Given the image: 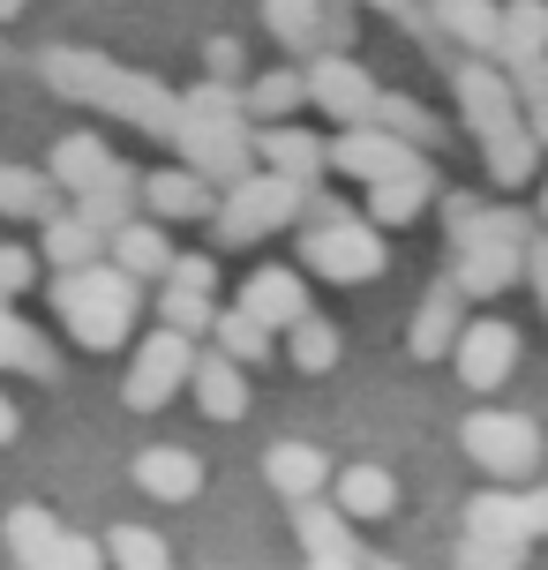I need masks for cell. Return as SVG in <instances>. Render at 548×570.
I'll list each match as a JSON object with an SVG mask.
<instances>
[{
	"label": "cell",
	"instance_id": "6da1fadb",
	"mask_svg": "<svg viewBox=\"0 0 548 570\" xmlns=\"http://www.w3.org/2000/svg\"><path fill=\"white\" fill-rule=\"evenodd\" d=\"M38 76H46V90L76 98V106H98V114L128 120V128H144V136H158V142H174L180 120H188V106H180L166 83H150V76H136V68H120V60H106V53H84V46L38 53Z\"/></svg>",
	"mask_w": 548,
	"mask_h": 570
},
{
	"label": "cell",
	"instance_id": "7a4b0ae2",
	"mask_svg": "<svg viewBox=\"0 0 548 570\" xmlns=\"http://www.w3.org/2000/svg\"><path fill=\"white\" fill-rule=\"evenodd\" d=\"M526 240H534V226L519 210H503V203L481 210V203L451 196V248H459L451 278L466 285V301H503L526 278Z\"/></svg>",
	"mask_w": 548,
	"mask_h": 570
},
{
	"label": "cell",
	"instance_id": "3957f363",
	"mask_svg": "<svg viewBox=\"0 0 548 570\" xmlns=\"http://www.w3.org/2000/svg\"><path fill=\"white\" fill-rule=\"evenodd\" d=\"M53 308H60V323H68V338H76V345L114 353V345H128L136 315H144V278L120 271L114 256L76 263V271H60V278H53Z\"/></svg>",
	"mask_w": 548,
	"mask_h": 570
},
{
	"label": "cell",
	"instance_id": "277c9868",
	"mask_svg": "<svg viewBox=\"0 0 548 570\" xmlns=\"http://www.w3.org/2000/svg\"><path fill=\"white\" fill-rule=\"evenodd\" d=\"M301 203H309V180H293V173H271V166H248L241 180H226V203L211 210V233H218V248H248V240H271V233H286L301 218Z\"/></svg>",
	"mask_w": 548,
	"mask_h": 570
},
{
	"label": "cell",
	"instance_id": "5b68a950",
	"mask_svg": "<svg viewBox=\"0 0 548 570\" xmlns=\"http://www.w3.org/2000/svg\"><path fill=\"white\" fill-rule=\"evenodd\" d=\"M301 263L331 285H369V278H383L391 248H383V226H375V218H346V210H339V218H323V226L301 233Z\"/></svg>",
	"mask_w": 548,
	"mask_h": 570
},
{
	"label": "cell",
	"instance_id": "8992f818",
	"mask_svg": "<svg viewBox=\"0 0 548 570\" xmlns=\"http://www.w3.org/2000/svg\"><path fill=\"white\" fill-rule=\"evenodd\" d=\"M188 375H196V338H188V331H174V323H158V331L136 345L120 399H128V413H166Z\"/></svg>",
	"mask_w": 548,
	"mask_h": 570
},
{
	"label": "cell",
	"instance_id": "52a82bcc",
	"mask_svg": "<svg viewBox=\"0 0 548 570\" xmlns=\"http://www.w3.org/2000/svg\"><path fill=\"white\" fill-rule=\"evenodd\" d=\"M459 443H466V458H473L481 473H496V481H526V473L541 465V428L526 421V413L481 405V413L459 428Z\"/></svg>",
	"mask_w": 548,
	"mask_h": 570
},
{
	"label": "cell",
	"instance_id": "ba28073f",
	"mask_svg": "<svg viewBox=\"0 0 548 570\" xmlns=\"http://www.w3.org/2000/svg\"><path fill=\"white\" fill-rule=\"evenodd\" d=\"M174 150H180L196 173H211V180L226 188V180H241V173L256 166V128H248V120L188 114V120H180V136H174Z\"/></svg>",
	"mask_w": 548,
	"mask_h": 570
},
{
	"label": "cell",
	"instance_id": "9c48e42d",
	"mask_svg": "<svg viewBox=\"0 0 548 570\" xmlns=\"http://www.w3.org/2000/svg\"><path fill=\"white\" fill-rule=\"evenodd\" d=\"M451 368H459L466 391H503L511 383V368H519V331L503 323V315H473L459 331V345H451Z\"/></svg>",
	"mask_w": 548,
	"mask_h": 570
},
{
	"label": "cell",
	"instance_id": "30bf717a",
	"mask_svg": "<svg viewBox=\"0 0 548 570\" xmlns=\"http://www.w3.org/2000/svg\"><path fill=\"white\" fill-rule=\"evenodd\" d=\"M451 90H459V114H466V128H473L481 142L503 136V128H526L519 76H496L489 60H466V68H451Z\"/></svg>",
	"mask_w": 548,
	"mask_h": 570
},
{
	"label": "cell",
	"instance_id": "8fae6325",
	"mask_svg": "<svg viewBox=\"0 0 548 570\" xmlns=\"http://www.w3.org/2000/svg\"><path fill=\"white\" fill-rule=\"evenodd\" d=\"M331 166H339V173H353V180L369 188V180L413 173V166H429V158H421V142L391 136L383 120H353V128H339V142H331Z\"/></svg>",
	"mask_w": 548,
	"mask_h": 570
},
{
	"label": "cell",
	"instance_id": "7c38bea8",
	"mask_svg": "<svg viewBox=\"0 0 548 570\" xmlns=\"http://www.w3.org/2000/svg\"><path fill=\"white\" fill-rule=\"evenodd\" d=\"M375 98H383V90L369 83L361 60H346L339 46H331V53H309V106H316V114L353 128V120H375Z\"/></svg>",
	"mask_w": 548,
	"mask_h": 570
},
{
	"label": "cell",
	"instance_id": "4fadbf2b",
	"mask_svg": "<svg viewBox=\"0 0 548 570\" xmlns=\"http://www.w3.org/2000/svg\"><path fill=\"white\" fill-rule=\"evenodd\" d=\"M466 533L534 548L548 533V488H489V495H473V503H466Z\"/></svg>",
	"mask_w": 548,
	"mask_h": 570
},
{
	"label": "cell",
	"instance_id": "5bb4252c",
	"mask_svg": "<svg viewBox=\"0 0 548 570\" xmlns=\"http://www.w3.org/2000/svg\"><path fill=\"white\" fill-rule=\"evenodd\" d=\"M293 541H301V556H309L316 570H346V563H361L353 518L339 511V503H323V495H301V503H293Z\"/></svg>",
	"mask_w": 548,
	"mask_h": 570
},
{
	"label": "cell",
	"instance_id": "9a60e30c",
	"mask_svg": "<svg viewBox=\"0 0 548 570\" xmlns=\"http://www.w3.org/2000/svg\"><path fill=\"white\" fill-rule=\"evenodd\" d=\"M211 188H218V180L180 158V166L144 173V210H150V218H166V226H188V218H211V210H218V196H211Z\"/></svg>",
	"mask_w": 548,
	"mask_h": 570
},
{
	"label": "cell",
	"instance_id": "2e32d148",
	"mask_svg": "<svg viewBox=\"0 0 548 570\" xmlns=\"http://www.w3.org/2000/svg\"><path fill=\"white\" fill-rule=\"evenodd\" d=\"M459 331H466V285H459V278H443V285H429V293H421L405 345H413V361H451Z\"/></svg>",
	"mask_w": 548,
	"mask_h": 570
},
{
	"label": "cell",
	"instance_id": "e0dca14e",
	"mask_svg": "<svg viewBox=\"0 0 548 570\" xmlns=\"http://www.w3.org/2000/svg\"><path fill=\"white\" fill-rule=\"evenodd\" d=\"M256 166L293 173V180H309V188H316L323 166H331V142H316L309 128H293V120H256Z\"/></svg>",
	"mask_w": 548,
	"mask_h": 570
},
{
	"label": "cell",
	"instance_id": "ac0fdd59",
	"mask_svg": "<svg viewBox=\"0 0 548 570\" xmlns=\"http://www.w3.org/2000/svg\"><path fill=\"white\" fill-rule=\"evenodd\" d=\"M136 488H144L150 503H196L203 495V458L180 451V443H150L136 458Z\"/></svg>",
	"mask_w": 548,
	"mask_h": 570
},
{
	"label": "cell",
	"instance_id": "d6986e66",
	"mask_svg": "<svg viewBox=\"0 0 548 570\" xmlns=\"http://www.w3.org/2000/svg\"><path fill=\"white\" fill-rule=\"evenodd\" d=\"M241 308L263 315L271 331H286V323L309 315V278L286 271V263H263V271H248V285H241Z\"/></svg>",
	"mask_w": 548,
	"mask_h": 570
},
{
	"label": "cell",
	"instance_id": "ffe728a7",
	"mask_svg": "<svg viewBox=\"0 0 548 570\" xmlns=\"http://www.w3.org/2000/svg\"><path fill=\"white\" fill-rule=\"evenodd\" d=\"M106 256L120 263V271H136V278H166L174 271V240H166V218H120L114 233H106Z\"/></svg>",
	"mask_w": 548,
	"mask_h": 570
},
{
	"label": "cell",
	"instance_id": "44dd1931",
	"mask_svg": "<svg viewBox=\"0 0 548 570\" xmlns=\"http://www.w3.org/2000/svg\"><path fill=\"white\" fill-rule=\"evenodd\" d=\"M196 405L211 413V421H241L248 413V368L233 361L226 345H211V353H196Z\"/></svg>",
	"mask_w": 548,
	"mask_h": 570
},
{
	"label": "cell",
	"instance_id": "7402d4cb",
	"mask_svg": "<svg viewBox=\"0 0 548 570\" xmlns=\"http://www.w3.org/2000/svg\"><path fill=\"white\" fill-rule=\"evenodd\" d=\"M263 481L278 488L286 503H301V495H323V488H331V458H323L316 443H271V451H263Z\"/></svg>",
	"mask_w": 548,
	"mask_h": 570
},
{
	"label": "cell",
	"instance_id": "603a6c76",
	"mask_svg": "<svg viewBox=\"0 0 548 570\" xmlns=\"http://www.w3.org/2000/svg\"><path fill=\"white\" fill-rule=\"evenodd\" d=\"M46 173H53V188L84 196V188H98V180H114L120 158L106 150V136H60V142H53V158H46Z\"/></svg>",
	"mask_w": 548,
	"mask_h": 570
},
{
	"label": "cell",
	"instance_id": "cb8c5ba5",
	"mask_svg": "<svg viewBox=\"0 0 548 570\" xmlns=\"http://www.w3.org/2000/svg\"><path fill=\"white\" fill-rule=\"evenodd\" d=\"M429 203H436V166H413V173H391V180H369V218H375V226H413Z\"/></svg>",
	"mask_w": 548,
	"mask_h": 570
},
{
	"label": "cell",
	"instance_id": "d4e9b609",
	"mask_svg": "<svg viewBox=\"0 0 548 570\" xmlns=\"http://www.w3.org/2000/svg\"><path fill=\"white\" fill-rule=\"evenodd\" d=\"M331 503H339L353 525H369V518L399 511V481H391L383 465H346V473H331Z\"/></svg>",
	"mask_w": 548,
	"mask_h": 570
},
{
	"label": "cell",
	"instance_id": "484cf974",
	"mask_svg": "<svg viewBox=\"0 0 548 570\" xmlns=\"http://www.w3.org/2000/svg\"><path fill=\"white\" fill-rule=\"evenodd\" d=\"M0 368H16V375H38V383H53L60 375V353L46 331H30L23 315L8 308V293H0Z\"/></svg>",
	"mask_w": 548,
	"mask_h": 570
},
{
	"label": "cell",
	"instance_id": "4316f807",
	"mask_svg": "<svg viewBox=\"0 0 548 570\" xmlns=\"http://www.w3.org/2000/svg\"><path fill=\"white\" fill-rule=\"evenodd\" d=\"M323 23H331V0H263V30L301 60L323 53Z\"/></svg>",
	"mask_w": 548,
	"mask_h": 570
},
{
	"label": "cell",
	"instance_id": "83f0119b",
	"mask_svg": "<svg viewBox=\"0 0 548 570\" xmlns=\"http://www.w3.org/2000/svg\"><path fill=\"white\" fill-rule=\"evenodd\" d=\"M211 345H226L241 368H263V361L278 353V331H271L263 315H248L241 301H233V308H218V323H211Z\"/></svg>",
	"mask_w": 548,
	"mask_h": 570
},
{
	"label": "cell",
	"instance_id": "f1b7e54d",
	"mask_svg": "<svg viewBox=\"0 0 548 570\" xmlns=\"http://www.w3.org/2000/svg\"><path fill=\"white\" fill-rule=\"evenodd\" d=\"M548 53V0H511L503 8V30H496V60L519 68V60Z\"/></svg>",
	"mask_w": 548,
	"mask_h": 570
},
{
	"label": "cell",
	"instance_id": "f546056e",
	"mask_svg": "<svg viewBox=\"0 0 548 570\" xmlns=\"http://www.w3.org/2000/svg\"><path fill=\"white\" fill-rule=\"evenodd\" d=\"M436 30H443V38H459L466 53H496L503 8H496V0H436Z\"/></svg>",
	"mask_w": 548,
	"mask_h": 570
},
{
	"label": "cell",
	"instance_id": "4dcf8cb0",
	"mask_svg": "<svg viewBox=\"0 0 548 570\" xmlns=\"http://www.w3.org/2000/svg\"><path fill=\"white\" fill-rule=\"evenodd\" d=\"M339 353H346V338H339V323H323L316 308L301 315V323H286V361L301 375H331V368H339Z\"/></svg>",
	"mask_w": 548,
	"mask_h": 570
},
{
	"label": "cell",
	"instance_id": "1f68e13d",
	"mask_svg": "<svg viewBox=\"0 0 548 570\" xmlns=\"http://www.w3.org/2000/svg\"><path fill=\"white\" fill-rule=\"evenodd\" d=\"M481 158H489L496 188H526V180L541 173V136H534V128H503V136L481 142Z\"/></svg>",
	"mask_w": 548,
	"mask_h": 570
},
{
	"label": "cell",
	"instance_id": "d6a6232c",
	"mask_svg": "<svg viewBox=\"0 0 548 570\" xmlns=\"http://www.w3.org/2000/svg\"><path fill=\"white\" fill-rule=\"evenodd\" d=\"M106 256V226H90L84 210H68V218H46V263L53 271H76V263H98Z\"/></svg>",
	"mask_w": 548,
	"mask_h": 570
},
{
	"label": "cell",
	"instance_id": "836d02e7",
	"mask_svg": "<svg viewBox=\"0 0 548 570\" xmlns=\"http://www.w3.org/2000/svg\"><path fill=\"white\" fill-rule=\"evenodd\" d=\"M241 98H248V120H293L309 106V68H271V76H256Z\"/></svg>",
	"mask_w": 548,
	"mask_h": 570
},
{
	"label": "cell",
	"instance_id": "e575fe53",
	"mask_svg": "<svg viewBox=\"0 0 548 570\" xmlns=\"http://www.w3.org/2000/svg\"><path fill=\"white\" fill-rule=\"evenodd\" d=\"M0 218H53V173L38 166H0Z\"/></svg>",
	"mask_w": 548,
	"mask_h": 570
},
{
	"label": "cell",
	"instance_id": "d590c367",
	"mask_svg": "<svg viewBox=\"0 0 548 570\" xmlns=\"http://www.w3.org/2000/svg\"><path fill=\"white\" fill-rule=\"evenodd\" d=\"M53 541H60V518L46 511V503H23V511H8V556H16L23 570H46Z\"/></svg>",
	"mask_w": 548,
	"mask_h": 570
},
{
	"label": "cell",
	"instance_id": "8d00e7d4",
	"mask_svg": "<svg viewBox=\"0 0 548 570\" xmlns=\"http://www.w3.org/2000/svg\"><path fill=\"white\" fill-rule=\"evenodd\" d=\"M136 203H144V180H136V173L120 166L114 180H98V188H84V196H76V210H84L90 226H106V233H114L120 218H136Z\"/></svg>",
	"mask_w": 548,
	"mask_h": 570
},
{
	"label": "cell",
	"instance_id": "74e56055",
	"mask_svg": "<svg viewBox=\"0 0 548 570\" xmlns=\"http://www.w3.org/2000/svg\"><path fill=\"white\" fill-rule=\"evenodd\" d=\"M158 323H174V331H188V338H211L218 301H211V293H196V285H174V278H166V293H158Z\"/></svg>",
	"mask_w": 548,
	"mask_h": 570
},
{
	"label": "cell",
	"instance_id": "f35d334b",
	"mask_svg": "<svg viewBox=\"0 0 548 570\" xmlns=\"http://www.w3.org/2000/svg\"><path fill=\"white\" fill-rule=\"evenodd\" d=\"M375 120L391 128V136H405V142H421V150H443V120L429 114V106H413V98H375Z\"/></svg>",
	"mask_w": 548,
	"mask_h": 570
},
{
	"label": "cell",
	"instance_id": "ab89813d",
	"mask_svg": "<svg viewBox=\"0 0 548 570\" xmlns=\"http://www.w3.org/2000/svg\"><path fill=\"white\" fill-rule=\"evenodd\" d=\"M106 563H128V570H166V563H174V548L158 541L150 525H114V533H106Z\"/></svg>",
	"mask_w": 548,
	"mask_h": 570
},
{
	"label": "cell",
	"instance_id": "60d3db41",
	"mask_svg": "<svg viewBox=\"0 0 548 570\" xmlns=\"http://www.w3.org/2000/svg\"><path fill=\"white\" fill-rule=\"evenodd\" d=\"M188 114H211V120H248V98L233 90V76H203L196 90H180Z\"/></svg>",
	"mask_w": 548,
	"mask_h": 570
},
{
	"label": "cell",
	"instance_id": "b9f144b4",
	"mask_svg": "<svg viewBox=\"0 0 548 570\" xmlns=\"http://www.w3.org/2000/svg\"><path fill=\"white\" fill-rule=\"evenodd\" d=\"M519 106H526V128L548 142V53L541 60H519Z\"/></svg>",
	"mask_w": 548,
	"mask_h": 570
},
{
	"label": "cell",
	"instance_id": "7bdbcfd3",
	"mask_svg": "<svg viewBox=\"0 0 548 570\" xmlns=\"http://www.w3.org/2000/svg\"><path fill=\"white\" fill-rule=\"evenodd\" d=\"M98 563H106V541H84V533H60L46 556V570H98Z\"/></svg>",
	"mask_w": 548,
	"mask_h": 570
},
{
	"label": "cell",
	"instance_id": "ee69618b",
	"mask_svg": "<svg viewBox=\"0 0 548 570\" xmlns=\"http://www.w3.org/2000/svg\"><path fill=\"white\" fill-rule=\"evenodd\" d=\"M30 285H38V256L16 248V240H0V293L16 301V293H30Z\"/></svg>",
	"mask_w": 548,
	"mask_h": 570
},
{
	"label": "cell",
	"instance_id": "f6af8a7d",
	"mask_svg": "<svg viewBox=\"0 0 548 570\" xmlns=\"http://www.w3.org/2000/svg\"><path fill=\"white\" fill-rule=\"evenodd\" d=\"M166 278H174V285H196V293H211V285H218V263H211V256H180V248H174V271H166ZM166 278H158V285H166Z\"/></svg>",
	"mask_w": 548,
	"mask_h": 570
},
{
	"label": "cell",
	"instance_id": "bcb514c9",
	"mask_svg": "<svg viewBox=\"0 0 548 570\" xmlns=\"http://www.w3.org/2000/svg\"><path fill=\"white\" fill-rule=\"evenodd\" d=\"M203 68H211V76H241V68H248L241 38H211V46H203Z\"/></svg>",
	"mask_w": 548,
	"mask_h": 570
},
{
	"label": "cell",
	"instance_id": "7dc6e473",
	"mask_svg": "<svg viewBox=\"0 0 548 570\" xmlns=\"http://www.w3.org/2000/svg\"><path fill=\"white\" fill-rule=\"evenodd\" d=\"M526 278L541 293V315H548V240H526Z\"/></svg>",
	"mask_w": 548,
	"mask_h": 570
},
{
	"label": "cell",
	"instance_id": "c3c4849f",
	"mask_svg": "<svg viewBox=\"0 0 548 570\" xmlns=\"http://www.w3.org/2000/svg\"><path fill=\"white\" fill-rule=\"evenodd\" d=\"M16 428H23V413H16V399H8V391H0V451H8V443H16Z\"/></svg>",
	"mask_w": 548,
	"mask_h": 570
},
{
	"label": "cell",
	"instance_id": "681fc988",
	"mask_svg": "<svg viewBox=\"0 0 548 570\" xmlns=\"http://www.w3.org/2000/svg\"><path fill=\"white\" fill-rule=\"evenodd\" d=\"M23 8H30V0H0V23H8V16H23Z\"/></svg>",
	"mask_w": 548,
	"mask_h": 570
},
{
	"label": "cell",
	"instance_id": "f907efd6",
	"mask_svg": "<svg viewBox=\"0 0 548 570\" xmlns=\"http://www.w3.org/2000/svg\"><path fill=\"white\" fill-rule=\"evenodd\" d=\"M375 8H391V16H413V0H375Z\"/></svg>",
	"mask_w": 548,
	"mask_h": 570
},
{
	"label": "cell",
	"instance_id": "816d5d0a",
	"mask_svg": "<svg viewBox=\"0 0 548 570\" xmlns=\"http://www.w3.org/2000/svg\"><path fill=\"white\" fill-rule=\"evenodd\" d=\"M541 218H548V180H541Z\"/></svg>",
	"mask_w": 548,
	"mask_h": 570
}]
</instances>
